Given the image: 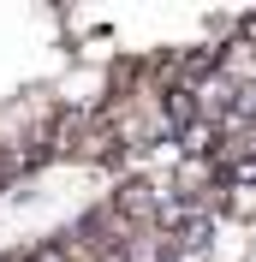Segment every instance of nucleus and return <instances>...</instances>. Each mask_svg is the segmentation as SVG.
<instances>
[{"label":"nucleus","instance_id":"f257e3e1","mask_svg":"<svg viewBox=\"0 0 256 262\" xmlns=\"http://www.w3.org/2000/svg\"><path fill=\"white\" fill-rule=\"evenodd\" d=\"M18 262H72V256H66V250H60V245H54V238H48V245L24 250V256H18Z\"/></svg>","mask_w":256,"mask_h":262}]
</instances>
